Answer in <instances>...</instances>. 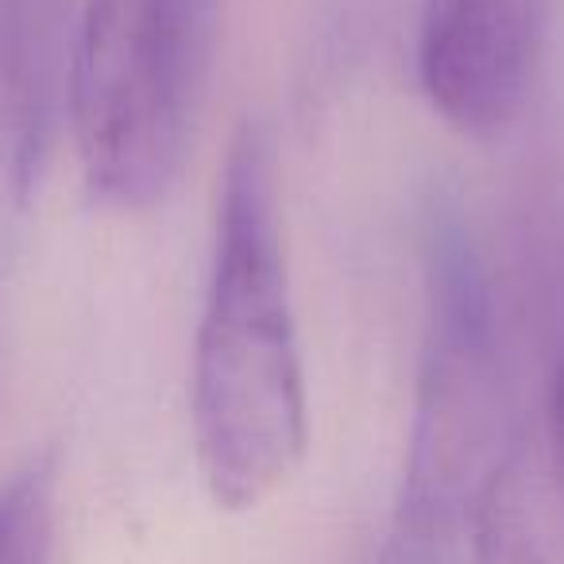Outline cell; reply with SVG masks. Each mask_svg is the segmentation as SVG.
Masks as SVG:
<instances>
[{"instance_id": "obj_5", "label": "cell", "mask_w": 564, "mask_h": 564, "mask_svg": "<svg viewBox=\"0 0 564 564\" xmlns=\"http://www.w3.org/2000/svg\"><path fill=\"white\" fill-rule=\"evenodd\" d=\"M55 0H0V182L28 205L43 178L58 120Z\"/></svg>"}, {"instance_id": "obj_6", "label": "cell", "mask_w": 564, "mask_h": 564, "mask_svg": "<svg viewBox=\"0 0 564 564\" xmlns=\"http://www.w3.org/2000/svg\"><path fill=\"white\" fill-rule=\"evenodd\" d=\"M471 564H564V507L545 445L518 433L468 514Z\"/></svg>"}, {"instance_id": "obj_7", "label": "cell", "mask_w": 564, "mask_h": 564, "mask_svg": "<svg viewBox=\"0 0 564 564\" xmlns=\"http://www.w3.org/2000/svg\"><path fill=\"white\" fill-rule=\"evenodd\" d=\"M55 533V460L43 456L0 487V564H47Z\"/></svg>"}, {"instance_id": "obj_1", "label": "cell", "mask_w": 564, "mask_h": 564, "mask_svg": "<svg viewBox=\"0 0 564 564\" xmlns=\"http://www.w3.org/2000/svg\"><path fill=\"white\" fill-rule=\"evenodd\" d=\"M189 414L202 479L225 510L267 502L306 456V379L263 120H243L225 159Z\"/></svg>"}, {"instance_id": "obj_3", "label": "cell", "mask_w": 564, "mask_h": 564, "mask_svg": "<svg viewBox=\"0 0 564 564\" xmlns=\"http://www.w3.org/2000/svg\"><path fill=\"white\" fill-rule=\"evenodd\" d=\"M217 0H89L66 101L89 194L151 209L186 163L213 55Z\"/></svg>"}, {"instance_id": "obj_2", "label": "cell", "mask_w": 564, "mask_h": 564, "mask_svg": "<svg viewBox=\"0 0 564 564\" xmlns=\"http://www.w3.org/2000/svg\"><path fill=\"white\" fill-rule=\"evenodd\" d=\"M430 317L394 522L376 564H448L471 502L514 445L487 271L453 217L430 232Z\"/></svg>"}, {"instance_id": "obj_8", "label": "cell", "mask_w": 564, "mask_h": 564, "mask_svg": "<svg viewBox=\"0 0 564 564\" xmlns=\"http://www.w3.org/2000/svg\"><path fill=\"white\" fill-rule=\"evenodd\" d=\"M541 445H545L549 471H553L556 495H561V507H564V360L556 364L553 379H549L545 430H541Z\"/></svg>"}, {"instance_id": "obj_4", "label": "cell", "mask_w": 564, "mask_h": 564, "mask_svg": "<svg viewBox=\"0 0 564 564\" xmlns=\"http://www.w3.org/2000/svg\"><path fill=\"white\" fill-rule=\"evenodd\" d=\"M553 9L556 0H425L417 74L456 132L495 135L518 117Z\"/></svg>"}]
</instances>
